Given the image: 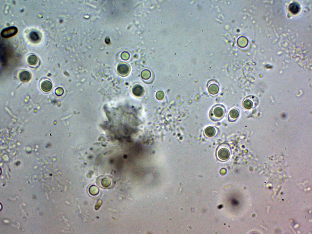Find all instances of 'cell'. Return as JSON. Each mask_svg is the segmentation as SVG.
I'll list each match as a JSON object with an SVG mask.
<instances>
[{
  "instance_id": "1",
  "label": "cell",
  "mask_w": 312,
  "mask_h": 234,
  "mask_svg": "<svg viewBox=\"0 0 312 234\" xmlns=\"http://www.w3.org/2000/svg\"><path fill=\"white\" fill-rule=\"evenodd\" d=\"M226 108L222 105H216L211 109L209 116L210 119L214 121L221 120L224 116L226 113Z\"/></svg>"
},
{
  "instance_id": "2",
  "label": "cell",
  "mask_w": 312,
  "mask_h": 234,
  "mask_svg": "<svg viewBox=\"0 0 312 234\" xmlns=\"http://www.w3.org/2000/svg\"><path fill=\"white\" fill-rule=\"evenodd\" d=\"M230 148L227 144H221L216 150V157L220 161H224L227 160L230 158Z\"/></svg>"
},
{
  "instance_id": "3",
  "label": "cell",
  "mask_w": 312,
  "mask_h": 234,
  "mask_svg": "<svg viewBox=\"0 0 312 234\" xmlns=\"http://www.w3.org/2000/svg\"><path fill=\"white\" fill-rule=\"evenodd\" d=\"M18 32V29L15 27H10L3 29L1 32L2 36L5 38L14 36Z\"/></svg>"
},
{
  "instance_id": "4",
  "label": "cell",
  "mask_w": 312,
  "mask_h": 234,
  "mask_svg": "<svg viewBox=\"0 0 312 234\" xmlns=\"http://www.w3.org/2000/svg\"><path fill=\"white\" fill-rule=\"evenodd\" d=\"M209 93L211 95H215L218 94L219 91V87L216 83H211L209 84L208 88Z\"/></svg>"
},
{
  "instance_id": "5",
  "label": "cell",
  "mask_w": 312,
  "mask_h": 234,
  "mask_svg": "<svg viewBox=\"0 0 312 234\" xmlns=\"http://www.w3.org/2000/svg\"><path fill=\"white\" fill-rule=\"evenodd\" d=\"M118 70L119 73L125 75L129 73V66L125 64H120L118 67Z\"/></svg>"
},
{
  "instance_id": "6",
  "label": "cell",
  "mask_w": 312,
  "mask_h": 234,
  "mask_svg": "<svg viewBox=\"0 0 312 234\" xmlns=\"http://www.w3.org/2000/svg\"><path fill=\"white\" fill-rule=\"evenodd\" d=\"M239 115V111L236 108L231 109L228 115V119L231 122H234L238 118Z\"/></svg>"
},
{
  "instance_id": "7",
  "label": "cell",
  "mask_w": 312,
  "mask_h": 234,
  "mask_svg": "<svg viewBox=\"0 0 312 234\" xmlns=\"http://www.w3.org/2000/svg\"><path fill=\"white\" fill-rule=\"evenodd\" d=\"M31 78V75L29 72L27 71H22L19 74V78L20 80L23 82L29 81Z\"/></svg>"
},
{
  "instance_id": "8",
  "label": "cell",
  "mask_w": 312,
  "mask_h": 234,
  "mask_svg": "<svg viewBox=\"0 0 312 234\" xmlns=\"http://www.w3.org/2000/svg\"><path fill=\"white\" fill-rule=\"evenodd\" d=\"M216 132L215 128L211 126L207 127L204 131L205 135L206 136L208 137H212L214 136L216 134Z\"/></svg>"
},
{
  "instance_id": "9",
  "label": "cell",
  "mask_w": 312,
  "mask_h": 234,
  "mask_svg": "<svg viewBox=\"0 0 312 234\" xmlns=\"http://www.w3.org/2000/svg\"><path fill=\"white\" fill-rule=\"evenodd\" d=\"M52 84L51 82L49 81H43L41 85V88L42 91L44 92H49L52 90Z\"/></svg>"
},
{
  "instance_id": "10",
  "label": "cell",
  "mask_w": 312,
  "mask_h": 234,
  "mask_svg": "<svg viewBox=\"0 0 312 234\" xmlns=\"http://www.w3.org/2000/svg\"><path fill=\"white\" fill-rule=\"evenodd\" d=\"M144 92L143 88L140 85H136L133 87L132 92L135 96H140L142 95Z\"/></svg>"
},
{
  "instance_id": "11",
  "label": "cell",
  "mask_w": 312,
  "mask_h": 234,
  "mask_svg": "<svg viewBox=\"0 0 312 234\" xmlns=\"http://www.w3.org/2000/svg\"><path fill=\"white\" fill-rule=\"evenodd\" d=\"M289 9L291 12L294 14H296L299 12L300 10L299 5L296 3H291L289 5Z\"/></svg>"
},
{
  "instance_id": "12",
  "label": "cell",
  "mask_w": 312,
  "mask_h": 234,
  "mask_svg": "<svg viewBox=\"0 0 312 234\" xmlns=\"http://www.w3.org/2000/svg\"><path fill=\"white\" fill-rule=\"evenodd\" d=\"M28 63L31 66H35L38 62V58L36 55H30L27 59Z\"/></svg>"
},
{
  "instance_id": "13",
  "label": "cell",
  "mask_w": 312,
  "mask_h": 234,
  "mask_svg": "<svg viewBox=\"0 0 312 234\" xmlns=\"http://www.w3.org/2000/svg\"><path fill=\"white\" fill-rule=\"evenodd\" d=\"M243 105L245 108L247 109H250L252 107L253 103L251 100L246 99L244 101Z\"/></svg>"
},
{
  "instance_id": "14",
  "label": "cell",
  "mask_w": 312,
  "mask_h": 234,
  "mask_svg": "<svg viewBox=\"0 0 312 234\" xmlns=\"http://www.w3.org/2000/svg\"><path fill=\"white\" fill-rule=\"evenodd\" d=\"M29 36L31 40L33 42H36L39 40V38H40L38 34L35 32H31Z\"/></svg>"
},
{
  "instance_id": "15",
  "label": "cell",
  "mask_w": 312,
  "mask_h": 234,
  "mask_svg": "<svg viewBox=\"0 0 312 234\" xmlns=\"http://www.w3.org/2000/svg\"><path fill=\"white\" fill-rule=\"evenodd\" d=\"M64 92L63 89L62 88H57L55 91V93L57 96H60L62 95Z\"/></svg>"
},
{
  "instance_id": "16",
  "label": "cell",
  "mask_w": 312,
  "mask_h": 234,
  "mask_svg": "<svg viewBox=\"0 0 312 234\" xmlns=\"http://www.w3.org/2000/svg\"><path fill=\"white\" fill-rule=\"evenodd\" d=\"M105 41L106 43L107 44H109L110 42V40L109 38H107L105 39Z\"/></svg>"
}]
</instances>
